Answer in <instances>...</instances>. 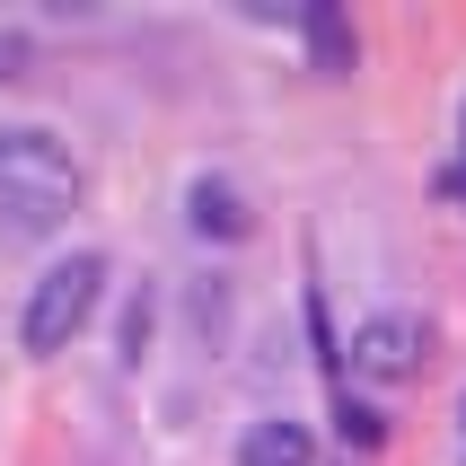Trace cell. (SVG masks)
Segmentation results:
<instances>
[{
    "mask_svg": "<svg viewBox=\"0 0 466 466\" xmlns=\"http://www.w3.org/2000/svg\"><path fill=\"white\" fill-rule=\"evenodd\" d=\"M79 158L62 132L45 124H9L0 132V229L9 238H53L79 211Z\"/></svg>",
    "mask_w": 466,
    "mask_h": 466,
    "instance_id": "cell-1",
    "label": "cell"
},
{
    "mask_svg": "<svg viewBox=\"0 0 466 466\" xmlns=\"http://www.w3.org/2000/svg\"><path fill=\"white\" fill-rule=\"evenodd\" d=\"M441 194H449V203H466V158H458V167L441 177Z\"/></svg>",
    "mask_w": 466,
    "mask_h": 466,
    "instance_id": "cell-10",
    "label": "cell"
},
{
    "mask_svg": "<svg viewBox=\"0 0 466 466\" xmlns=\"http://www.w3.org/2000/svg\"><path fill=\"white\" fill-rule=\"evenodd\" d=\"M309 458H317V441H309V422H290V414L256 422L247 449H238V466H309Z\"/></svg>",
    "mask_w": 466,
    "mask_h": 466,
    "instance_id": "cell-6",
    "label": "cell"
},
{
    "mask_svg": "<svg viewBox=\"0 0 466 466\" xmlns=\"http://www.w3.org/2000/svg\"><path fill=\"white\" fill-rule=\"evenodd\" d=\"M458 141H466V115H458Z\"/></svg>",
    "mask_w": 466,
    "mask_h": 466,
    "instance_id": "cell-11",
    "label": "cell"
},
{
    "mask_svg": "<svg viewBox=\"0 0 466 466\" xmlns=\"http://www.w3.org/2000/svg\"><path fill=\"white\" fill-rule=\"evenodd\" d=\"M458 422H466V396H458Z\"/></svg>",
    "mask_w": 466,
    "mask_h": 466,
    "instance_id": "cell-12",
    "label": "cell"
},
{
    "mask_svg": "<svg viewBox=\"0 0 466 466\" xmlns=\"http://www.w3.org/2000/svg\"><path fill=\"white\" fill-rule=\"evenodd\" d=\"M97 299H106V256H97V247H79V256L45 264V282L26 290L18 343L35 352V361H53V352H71V343H79V326L97 317Z\"/></svg>",
    "mask_w": 466,
    "mask_h": 466,
    "instance_id": "cell-2",
    "label": "cell"
},
{
    "mask_svg": "<svg viewBox=\"0 0 466 466\" xmlns=\"http://www.w3.org/2000/svg\"><path fill=\"white\" fill-rule=\"evenodd\" d=\"M422 361H431V326H422L414 309H379V317H361V335H352V370H361V379H379V388H405V379H422Z\"/></svg>",
    "mask_w": 466,
    "mask_h": 466,
    "instance_id": "cell-3",
    "label": "cell"
},
{
    "mask_svg": "<svg viewBox=\"0 0 466 466\" xmlns=\"http://www.w3.org/2000/svg\"><path fill=\"white\" fill-rule=\"evenodd\" d=\"M26 71V35H18V26H0V79H18Z\"/></svg>",
    "mask_w": 466,
    "mask_h": 466,
    "instance_id": "cell-9",
    "label": "cell"
},
{
    "mask_svg": "<svg viewBox=\"0 0 466 466\" xmlns=\"http://www.w3.org/2000/svg\"><path fill=\"white\" fill-rule=\"evenodd\" d=\"M150 352V290H132V309H124V361H141Z\"/></svg>",
    "mask_w": 466,
    "mask_h": 466,
    "instance_id": "cell-8",
    "label": "cell"
},
{
    "mask_svg": "<svg viewBox=\"0 0 466 466\" xmlns=\"http://www.w3.org/2000/svg\"><path fill=\"white\" fill-rule=\"evenodd\" d=\"M335 431H343L352 449H379V441H388V414H379L370 396H352V388H343V396H335Z\"/></svg>",
    "mask_w": 466,
    "mask_h": 466,
    "instance_id": "cell-7",
    "label": "cell"
},
{
    "mask_svg": "<svg viewBox=\"0 0 466 466\" xmlns=\"http://www.w3.org/2000/svg\"><path fill=\"white\" fill-rule=\"evenodd\" d=\"M185 220H194V238H211V247L256 238V211H247V194H238L229 177H194L185 185Z\"/></svg>",
    "mask_w": 466,
    "mask_h": 466,
    "instance_id": "cell-4",
    "label": "cell"
},
{
    "mask_svg": "<svg viewBox=\"0 0 466 466\" xmlns=\"http://www.w3.org/2000/svg\"><path fill=\"white\" fill-rule=\"evenodd\" d=\"M299 35H309V62L326 79H352V62H361V35H352V18H343L335 0H309L299 9Z\"/></svg>",
    "mask_w": 466,
    "mask_h": 466,
    "instance_id": "cell-5",
    "label": "cell"
}]
</instances>
